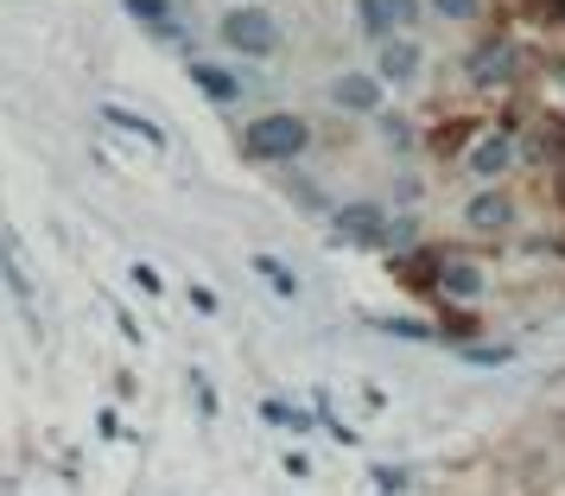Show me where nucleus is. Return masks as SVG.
<instances>
[{
  "instance_id": "nucleus-1",
  "label": "nucleus",
  "mask_w": 565,
  "mask_h": 496,
  "mask_svg": "<svg viewBox=\"0 0 565 496\" xmlns=\"http://www.w3.org/2000/svg\"><path fill=\"white\" fill-rule=\"evenodd\" d=\"M463 77H470V89H483V96H502V89H521V77H527V45H521V32H483L477 45H470V57H463Z\"/></svg>"
},
{
  "instance_id": "nucleus-2",
  "label": "nucleus",
  "mask_w": 565,
  "mask_h": 496,
  "mask_svg": "<svg viewBox=\"0 0 565 496\" xmlns=\"http://www.w3.org/2000/svg\"><path fill=\"white\" fill-rule=\"evenodd\" d=\"M242 154L260 159V166H292V159L311 154V122L306 115H286V108L255 115V122L242 128Z\"/></svg>"
},
{
  "instance_id": "nucleus-3",
  "label": "nucleus",
  "mask_w": 565,
  "mask_h": 496,
  "mask_svg": "<svg viewBox=\"0 0 565 496\" xmlns=\"http://www.w3.org/2000/svg\"><path fill=\"white\" fill-rule=\"evenodd\" d=\"M521 166V128L502 122V128H483V140H470V154H463V172L477 184H502Z\"/></svg>"
},
{
  "instance_id": "nucleus-4",
  "label": "nucleus",
  "mask_w": 565,
  "mask_h": 496,
  "mask_svg": "<svg viewBox=\"0 0 565 496\" xmlns=\"http://www.w3.org/2000/svg\"><path fill=\"white\" fill-rule=\"evenodd\" d=\"M223 45L242 57H274L280 52V20L267 7H235V13H223Z\"/></svg>"
},
{
  "instance_id": "nucleus-5",
  "label": "nucleus",
  "mask_w": 565,
  "mask_h": 496,
  "mask_svg": "<svg viewBox=\"0 0 565 496\" xmlns=\"http://www.w3.org/2000/svg\"><path fill=\"white\" fill-rule=\"evenodd\" d=\"M514 223H521V198L509 184H477L463 198V230L470 235H509Z\"/></svg>"
},
{
  "instance_id": "nucleus-6",
  "label": "nucleus",
  "mask_w": 565,
  "mask_h": 496,
  "mask_svg": "<svg viewBox=\"0 0 565 496\" xmlns=\"http://www.w3.org/2000/svg\"><path fill=\"white\" fill-rule=\"evenodd\" d=\"M483 293H489V274H483V262H477V249H445L433 299H445V306H477Z\"/></svg>"
},
{
  "instance_id": "nucleus-7",
  "label": "nucleus",
  "mask_w": 565,
  "mask_h": 496,
  "mask_svg": "<svg viewBox=\"0 0 565 496\" xmlns=\"http://www.w3.org/2000/svg\"><path fill=\"white\" fill-rule=\"evenodd\" d=\"M331 235H337V242H350V249H382L387 210L375 204V198H350V204L331 210Z\"/></svg>"
},
{
  "instance_id": "nucleus-8",
  "label": "nucleus",
  "mask_w": 565,
  "mask_h": 496,
  "mask_svg": "<svg viewBox=\"0 0 565 496\" xmlns=\"http://www.w3.org/2000/svg\"><path fill=\"white\" fill-rule=\"evenodd\" d=\"M382 77H369V71H343V77H331V103L343 108V115H382Z\"/></svg>"
},
{
  "instance_id": "nucleus-9",
  "label": "nucleus",
  "mask_w": 565,
  "mask_h": 496,
  "mask_svg": "<svg viewBox=\"0 0 565 496\" xmlns=\"http://www.w3.org/2000/svg\"><path fill=\"white\" fill-rule=\"evenodd\" d=\"M438 262H445V249L419 242L413 255H394V274H401V287H407V293H426V299H433V287H438Z\"/></svg>"
},
{
  "instance_id": "nucleus-10",
  "label": "nucleus",
  "mask_w": 565,
  "mask_h": 496,
  "mask_svg": "<svg viewBox=\"0 0 565 496\" xmlns=\"http://www.w3.org/2000/svg\"><path fill=\"white\" fill-rule=\"evenodd\" d=\"M419 64H426V57H419V45H413V39H387L375 77H382L387 89H407V83H419Z\"/></svg>"
},
{
  "instance_id": "nucleus-11",
  "label": "nucleus",
  "mask_w": 565,
  "mask_h": 496,
  "mask_svg": "<svg viewBox=\"0 0 565 496\" xmlns=\"http://www.w3.org/2000/svg\"><path fill=\"white\" fill-rule=\"evenodd\" d=\"M128 13L153 32V39H166V45H179L184 39V20L172 13V0H128Z\"/></svg>"
},
{
  "instance_id": "nucleus-12",
  "label": "nucleus",
  "mask_w": 565,
  "mask_h": 496,
  "mask_svg": "<svg viewBox=\"0 0 565 496\" xmlns=\"http://www.w3.org/2000/svg\"><path fill=\"white\" fill-rule=\"evenodd\" d=\"M191 83H198V89H204L210 103H242V89H248V83L235 77V71H223V64H204V57H198V64H191Z\"/></svg>"
},
{
  "instance_id": "nucleus-13",
  "label": "nucleus",
  "mask_w": 565,
  "mask_h": 496,
  "mask_svg": "<svg viewBox=\"0 0 565 496\" xmlns=\"http://www.w3.org/2000/svg\"><path fill=\"white\" fill-rule=\"evenodd\" d=\"M103 122H108V128H128L134 140H147V147H166V134H159V122H147V115H134V108H121V103H103Z\"/></svg>"
},
{
  "instance_id": "nucleus-14",
  "label": "nucleus",
  "mask_w": 565,
  "mask_h": 496,
  "mask_svg": "<svg viewBox=\"0 0 565 496\" xmlns=\"http://www.w3.org/2000/svg\"><path fill=\"white\" fill-rule=\"evenodd\" d=\"M470 134H477V122H470V115H458V122H445V128L433 134V154H438V159H458V154H470Z\"/></svg>"
},
{
  "instance_id": "nucleus-15",
  "label": "nucleus",
  "mask_w": 565,
  "mask_h": 496,
  "mask_svg": "<svg viewBox=\"0 0 565 496\" xmlns=\"http://www.w3.org/2000/svg\"><path fill=\"white\" fill-rule=\"evenodd\" d=\"M255 274H260L274 293H280V299H299V274H292L280 255H255Z\"/></svg>"
},
{
  "instance_id": "nucleus-16",
  "label": "nucleus",
  "mask_w": 565,
  "mask_h": 496,
  "mask_svg": "<svg viewBox=\"0 0 565 496\" xmlns=\"http://www.w3.org/2000/svg\"><path fill=\"white\" fill-rule=\"evenodd\" d=\"M382 249L387 255H413V249H419V217H387V235H382Z\"/></svg>"
},
{
  "instance_id": "nucleus-17",
  "label": "nucleus",
  "mask_w": 565,
  "mask_h": 496,
  "mask_svg": "<svg viewBox=\"0 0 565 496\" xmlns=\"http://www.w3.org/2000/svg\"><path fill=\"white\" fill-rule=\"evenodd\" d=\"M387 338H407V344H445L438 338V325H426V318H375Z\"/></svg>"
},
{
  "instance_id": "nucleus-18",
  "label": "nucleus",
  "mask_w": 565,
  "mask_h": 496,
  "mask_svg": "<svg viewBox=\"0 0 565 496\" xmlns=\"http://www.w3.org/2000/svg\"><path fill=\"white\" fill-rule=\"evenodd\" d=\"M286 191H292V204L299 210H318V217H331V198H324V191H318V179H306V172H292V179H286Z\"/></svg>"
},
{
  "instance_id": "nucleus-19",
  "label": "nucleus",
  "mask_w": 565,
  "mask_h": 496,
  "mask_svg": "<svg viewBox=\"0 0 565 496\" xmlns=\"http://www.w3.org/2000/svg\"><path fill=\"white\" fill-rule=\"evenodd\" d=\"M458 357H463V363H477V369H509L514 363V344H463Z\"/></svg>"
},
{
  "instance_id": "nucleus-20",
  "label": "nucleus",
  "mask_w": 565,
  "mask_h": 496,
  "mask_svg": "<svg viewBox=\"0 0 565 496\" xmlns=\"http://www.w3.org/2000/svg\"><path fill=\"white\" fill-rule=\"evenodd\" d=\"M356 20H362V39H375V45L394 39L387 32V0H356Z\"/></svg>"
},
{
  "instance_id": "nucleus-21",
  "label": "nucleus",
  "mask_w": 565,
  "mask_h": 496,
  "mask_svg": "<svg viewBox=\"0 0 565 496\" xmlns=\"http://www.w3.org/2000/svg\"><path fill=\"white\" fill-rule=\"evenodd\" d=\"M382 140H387V154H413L419 147V128H413L407 115H382Z\"/></svg>"
},
{
  "instance_id": "nucleus-22",
  "label": "nucleus",
  "mask_w": 565,
  "mask_h": 496,
  "mask_svg": "<svg viewBox=\"0 0 565 496\" xmlns=\"http://www.w3.org/2000/svg\"><path fill=\"white\" fill-rule=\"evenodd\" d=\"M419 20H426V0H387V32L394 39H407Z\"/></svg>"
},
{
  "instance_id": "nucleus-23",
  "label": "nucleus",
  "mask_w": 565,
  "mask_h": 496,
  "mask_svg": "<svg viewBox=\"0 0 565 496\" xmlns=\"http://www.w3.org/2000/svg\"><path fill=\"white\" fill-rule=\"evenodd\" d=\"M426 7H433L438 20H458V27H470L483 13V0H426Z\"/></svg>"
},
{
  "instance_id": "nucleus-24",
  "label": "nucleus",
  "mask_w": 565,
  "mask_h": 496,
  "mask_svg": "<svg viewBox=\"0 0 565 496\" xmlns=\"http://www.w3.org/2000/svg\"><path fill=\"white\" fill-rule=\"evenodd\" d=\"M134 287H140V293H159V274H153L147 262H134Z\"/></svg>"
},
{
  "instance_id": "nucleus-25",
  "label": "nucleus",
  "mask_w": 565,
  "mask_h": 496,
  "mask_svg": "<svg viewBox=\"0 0 565 496\" xmlns=\"http://www.w3.org/2000/svg\"><path fill=\"white\" fill-rule=\"evenodd\" d=\"M419 191H426L419 179H401V184H394V198H401V204H419Z\"/></svg>"
},
{
  "instance_id": "nucleus-26",
  "label": "nucleus",
  "mask_w": 565,
  "mask_h": 496,
  "mask_svg": "<svg viewBox=\"0 0 565 496\" xmlns=\"http://www.w3.org/2000/svg\"><path fill=\"white\" fill-rule=\"evenodd\" d=\"M553 77H559V89H565V57H553Z\"/></svg>"
}]
</instances>
